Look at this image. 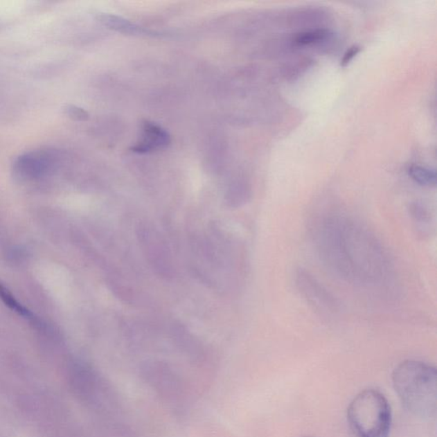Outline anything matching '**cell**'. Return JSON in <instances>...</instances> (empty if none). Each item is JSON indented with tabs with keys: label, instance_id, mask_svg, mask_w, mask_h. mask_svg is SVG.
<instances>
[{
	"label": "cell",
	"instance_id": "6",
	"mask_svg": "<svg viewBox=\"0 0 437 437\" xmlns=\"http://www.w3.org/2000/svg\"><path fill=\"white\" fill-rule=\"evenodd\" d=\"M170 143V135L157 125L145 123L143 127L141 141L134 146V152L147 153L153 150L164 148Z\"/></svg>",
	"mask_w": 437,
	"mask_h": 437
},
{
	"label": "cell",
	"instance_id": "3",
	"mask_svg": "<svg viewBox=\"0 0 437 437\" xmlns=\"http://www.w3.org/2000/svg\"><path fill=\"white\" fill-rule=\"evenodd\" d=\"M348 422L356 437H389L392 425L391 407L377 389L359 393L348 407Z\"/></svg>",
	"mask_w": 437,
	"mask_h": 437
},
{
	"label": "cell",
	"instance_id": "11",
	"mask_svg": "<svg viewBox=\"0 0 437 437\" xmlns=\"http://www.w3.org/2000/svg\"><path fill=\"white\" fill-rule=\"evenodd\" d=\"M66 112L71 118L75 120L85 121L88 118V114L86 110L77 107V106H69Z\"/></svg>",
	"mask_w": 437,
	"mask_h": 437
},
{
	"label": "cell",
	"instance_id": "10",
	"mask_svg": "<svg viewBox=\"0 0 437 437\" xmlns=\"http://www.w3.org/2000/svg\"><path fill=\"white\" fill-rule=\"evenodd\" d=\"M329 36V31L325 29H317V30H312L302 33L296 36L295 42L297 46H308L312 44H316L325 40Z\"/></svg>",
	"mask_w": 437,
	"mask_h": 437
},
{
	"label": "cell",
	"instance_id": "9",
	"mask_svg": "<svg viewBox=\"0 0 437 437\" xmlns=\"http://www.w3.org/2000/svg\"><path fill=\"white\" fill-rule=\"evenodd\" d=\"M0 300H1L10 310L16 312V313L20 316H23V317L26 319H32L34 317L31 312L24 307L23 305L18 303L12 294L10 293L9 289H6V286H3L1 283H0Z\"/></svg>",
	"mask_w": 437,
	"mask_h": 437
},
{
	"label": "cell",
	"instance_id": "4",
	"mask_svg": "<svg viewBox=\"0 0 437 437\" xmlns=\"http://www.w3.org/2000/svg\"><path fill=\"white\" fill-rule=\"evenodd\" d=\"M55 161L56 158L53 154L46 150H36L17 157L14 163V170L21 178L39 179L51 170L55 165Z\"/></svg>",
	"mask_w": 437,
	"mask_h": 437
},
{
	"label": "cell",
	"instance_id": "7",
	"mask_svg": "<svg viewBox=\"0 0 437 437\" xmlns=\"http://www.w3.org/2000/svg\"><path fill=\"white\" fill-rule=\"evenodd\" d=\"M102 24L116 32L124 35H142L148 34V31L139 27L137 24L122 17L116 15L104 14L99 17Z\"/></svg>",
	"mask_w": 437,
	"mask_h": 437
},
{
	"label": "cell",
	"instance_id": "5",
	"mask_svg": "<svg viewBox=\"0 0 437 437\" xmlns=\"http://www.w3.org/2000/svg\"><path fill=\"white\" fill-rule=\"evenodd\" d=\"M298 285L301 292L304 294L307 299L311 303L315 305L316 307L323 312H332L335 310L332 296L322 288L319 283L316 282L310 275L301 273L298 276Z\"/></svg>",
	"mask_w": 437,
	"mask_h": 437
},
{
	"label": "cell",
	"instance_id": "13",
	"mask_svg": "<svg viewBox=\"0 0 437 437\" xmlns=\"http://www.w3.org/2000/svg\"><path fill=\"white\" fill-rule=\"evenodd\" d=\"M303 437H310V436H303Z\"/></svg>",
	"mask_w": 437,
	"mask_h": 437
},
{
	"label": "cell",
	"instance_id": "2",
	"mask_svg": "<svg viewBox=\"0 0 437 437\" xmlns=\"http://www.w3.org/2000/svg\"><path fill=\"white\" fill-rule=\"evenodd\" d=\"M393 384L409 412L421 418H435L437 410V373L435 366L405 361L395 367Z\"/></svg>",
	"mask_w": 437,
	"mask_h": 437
},
{
	"label": "cell",
	"instance_id": "1",
	"mask_svg": "<svg viewBox=\"0 0 437 437\" xmlns=\"http://www.w3.org/2000/svg\"><path fill=\"white\" fill-rule=\"evenodd\" d=\"M318 243L325 262L348 280H372L384 271V256L377 242L350 220L335 218L321 222Z\"/></svg>",
	"mask_w": 437,
	"mask_h": 437
},
{
	"label": "cell",
	"instance_id": "12",
	"mask_svg": "<svg viewBox=\"0 0 437 437\" xmlns=\"http://www.w3.org/2000/svg\"><path fill=\"white\" fill-rule=\"evenodd\" d=\"M361 50V47L359 46H351L350 48L345 53L343 60H341V65L343 66V67H346V66L357 56Z\"/></svg>",
	"mask_w": 437,
	"mask_h": 437
},
{
	"label": "cell",
	"instance_id": "8",
	"mask_svg": "<svg viewBox=\"0 0 437 437\" xmlns=\"http://www.w3.org/2000/svg\"><path fill=\"white\" fill-rule=\"evenodd\" d=\"M409 175L413 181L420 186H434L436 184V172L427 168L413 165L409 168Z\"/></svg>",
	"mask_w": 437,
	"mask_h": 437
}]
</instances>
